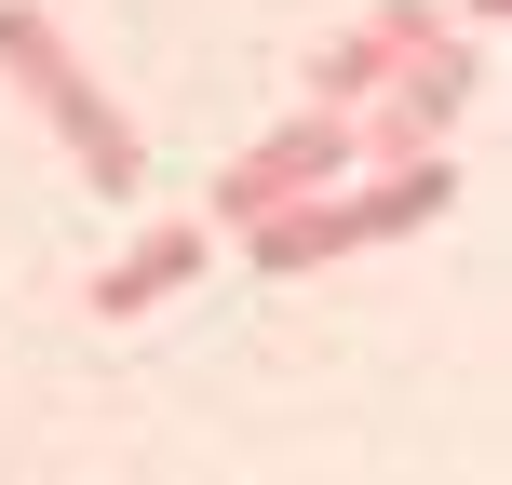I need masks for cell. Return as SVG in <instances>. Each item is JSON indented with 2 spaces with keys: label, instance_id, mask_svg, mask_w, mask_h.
<instances>
[{
  "label": "cell",
  "instance_id": "obj_1",
  "mask_svg": "<svg viewBox=\"0 0 512 485\" xmlns=\"http://www.w3.org/2000/svg\"><path fill=\"white\" fill-rule=\"evenodd\" d=\"M0 81H14V95H27V108L54 122V149L81 162V189H108V203H122V189L149 176V149H135V122L108 108V81L81 68V54H68V27H54L41 0H0Z\"/></svg>",
  "mask_w": 512,
  "mask_h": 485
},
{
  "label": "cell",
  "instance_id": "obj_2",
  "mask_svg": "<svg viewBox=\"0 0 512 485\" xmlns=\"http://www.w3.org/2000/svg\"><path fill=\"white\" fill-rule=\"evenodd\" d=\"M472 81H486V54H472L459 27H432V41H418L405 68H391L378 95L351 108V149H364V162H432L445 135H459V108H472Z\"/></svg>",
  "mask_w": 512,
  "mask_h": 485
},
{
  "label": "cell",
  "instance_id": "obj_5",
  "mask_svg": "<svg viewBox=\"0 0 512 485\" xmlns=\"http://www.w3.org/2000/svg\"><path fill=\"white\" fill-rule=\"evenodd\" d=\"M432 27H445V0H378L364 27H337V41L310 54V108H364V95H378V81L405 68L418 41H432Z\"/></svg>",
  "mask_w": 512,
  "mask_h": 485
},
{
  "label": "cell",
  "instance_id": "obj_4",
  "mask_svg": "<svg viewBox=\"0 0 512 485\" xmlns=\"http://www.w3.org/2000/svg\"><path fill=\"white\" fill-rule=\"evenodd\" d=\"M203 270H216V230H203V216H162V230H135V243L108 256L95 283H81V310H95V324H135V310L189 297Z\"/></svg>",
  "mask_w": 512,
  "mask_h": 485
},
{
  "label": "cell",
  "instance_id": "obj_3",
  "mask_svg": "<svg viewBox=\"0 0 512 485\" xmlns=\"http://www.w3.org/2000/svg\"><path fill=\"white\" fill-rule=\"evenodd\" d=\"M351 108H297L283 135H256V149L216 176V216L203 230H256V216H283V203H310V189H351Z\"/></svg>",
  "mask_w": 512,
  "mask_h": 485
}]
</instances>
